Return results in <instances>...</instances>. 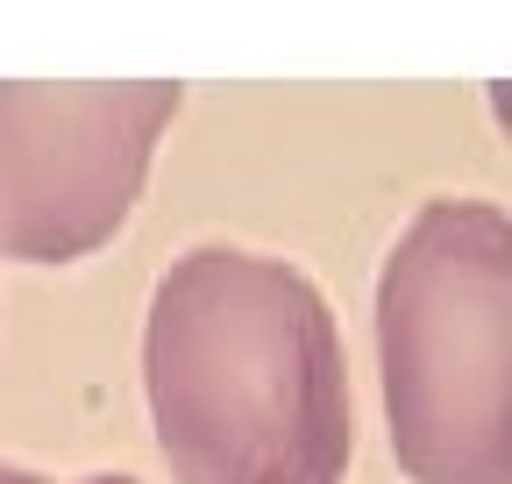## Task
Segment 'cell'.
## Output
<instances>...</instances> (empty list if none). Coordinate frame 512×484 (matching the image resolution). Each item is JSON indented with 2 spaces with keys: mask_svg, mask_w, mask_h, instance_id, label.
Wrapping results in <instances>:
<instances>
[{
  "mask_svg": "<svg viewBox=\"0 0 512 484\" xmlns=\"http://www.w3.org/2000/svg\"><path fill=\"white\" fill-rule=\"evenodd\" d=\"M143 392L178 484H342L349 363L320 285L256 250H185L143 328Z\"/></svg>",
  "mask_w": 512,
  "mask_h": 484,
  "instance_id": "obj_1",
  "label": "cell"
},
{
  "mask_svg": "<svg viewBox=\"0 0 512 484\" xmlns=\"http://www.w3.org/2000/svg\"><path fill=\"white\" fill-rule=\"evenodd\" d=\"M377 371L413 484H512V221L427 200L377 271Z\"/></svg>",
  "mask_w": 512,
  "mask_h": 484,
  "instance_id": "obj_2",
  "label": "cell"
},
{
  "mask_svg": "<svg viewBox=\"0 0 512 484\" xmlns=\"http://www.w3.org/2000/svg\"><path fill=\"white\" fill-rule=\"evenodd\" d=\"M178 86H0V257L72 264L136 214Z\"/></svg>",
  "mask_w": 512,
  "mask_h": 484,
  "instance_id": "obj_3",
  "label": "cell"
},
{
  "mask_svg": "<svg viewBox=\"0 0 512 484\" xmlns=\"http://www.w3.org/2000/svg\"><path fill=\"white\" fill-rule=\"evenodd\" d=\"M0 484H43L36 470H15V463H0Z\"/></svg>",
  "mask_w": 512,
  "mask_h": 484,
  "instance_id": "obj_4",
  "label": "cell"
},
{
  "mask_svg": "<svg viewBox=\"0 0 512 484\" xmlns=\"http://www.w3.org/2000/svg\"><path fill=\"white\" fill-rule=\"evenodd\" d=\"M86 484H128V477H86Z\"/></svg>",
  "mask_w": 512,
  "mask_h": 484,
  "instance_id": "obj_5",
  "label": "cell"
}]
</instances>
